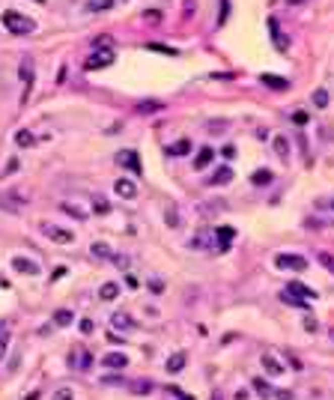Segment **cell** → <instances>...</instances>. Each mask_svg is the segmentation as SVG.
Instances as JSON below:
<instances>
[{"instance_id":"obj_1","label":"cell","mask_w":334,"mask_h":400,"mask_svg":"<svg viewBox=\"0 0 334 400\" xmlns=\"http://www.w3.org/2000/svg\"><path fill=\"white\" fill-rule=\"evenodd\" d=\"M3 27L15 36H27L36 30V21L27 18V15H21V12H15V9H6L3 12Z\"/></svg>"},{"instance_id":"obj_2","label":"cell","mask_w":334,"mask_h":400,"mask_svg":"<svg viewBox=\"0 0 334 400\" xmlns=\"http://www.w3.org/2000/svg\"><path fill=\"white\" fill-rule=\"evenodd\" d=\"M39 233L45 236V239H51V242H57V245H72L75 242V233L66 230V227H57V224H39Z\"/></svg>"},{"instance_id":"obj_3","label":"cell","mask_w":334,"mask_h":400,"mask_svg":"<svg viewBox=\"0 0 334 400\" xmlns=\"http://www.w3.org/2000/svg\"><path fill=\"white\" fill-rule=\"evenodd\" d=\"M33 60L30 57H24L21 60V66H18V75H21V84H24V93H21V105L30 99V93H33Z\"/></svg>"},{"instance_id":"obj_4","label":"cell","mask_w":334,"mask_h":400,"mask_svg":"<svg viewBox=\"0 0 334 400\" xmlns=\"http://www.w3.org/2000/svg\"><path fill=\"white\" fill-rule=\"evenodd\" d=\"M274 266L290 269V272H304V269H307V260H304L301 254H277V257H274Z\"/></svg>"},{"instance_id":"obj_5","label":"cell","mask_w":334,"mask_h":400,"mask_svg":"<svg viewBox=\"0 0 334 400\" xmlns=\"http://www.w3.org/2000/svg\"><path fill=\"white\" fill-rule=\"evenodd\" d=\"M110 63H114V51H110V48H99V51H93V57H90L84 66H87V72H93V69L110 66Z\"/></svg>"},{"instance_id":"obj_6","label":"cell","mask_w":334,"mask_h":400,"mask_svg":"<svg viewBox=\"0 0 334 400\" xmlns=\"http://www.w3.org/2000/svg\"><path fill=\"white\" fill-rule=\"evenodd\" d=\"M117 162H120V167L132 170L134 176H140V159H137V153H134V149H123V153L117 156Z\"/></svg>"},{"instance_id":"obj_7","label":"cell","mask_w":334,"mask_h":400,"mask_svg":"<svg viewBox=\"0 0 334 400\" xmlns=\"http://www.w3.org/2000/svg\"><path fill=\"white\" fill-rule=\"evenodd\" d=\"M284 293H290V296H296V299H316V290L307 287V284H301V281H290Z\"/></svg>"},{"instance_id":"obj_8","label":"cell","mask_w":334,"mask_h":400,"mask_svg":"<svg viewBox=\"0 0 334 400\" xmlns=\"http://www.w3.org/2000/svg\"><path fill=\"white\" fill-rule=\"evenodd\" d=\"M114 191H117L123 200H134L137 197V185H134L132 179H126V176H120V179L114 182Z\"/></svg>"},{"instance_id":"obj_9","label":"cell","mask_w":334,"mask_h":400,"mask_svg":"<svg viewBox=\"0 0 334 400\" xmlns=\"http://www.w3.org/2000/svg\"><path fill=\"white\" fill-rule=\"evenodd\" d=\"M101 367H107V370H123V367H129V356H126V353H107V356L101 359Z\"/></svg>"},{"instance_id":"obj_10","label":"cell","mask_w":334,"mask_h":400,"mask_svg":"<svg viewBox=\"0 0 334 400\" xmlns=\"http://www.w3.org/2000/svg\"><path fill=\"white\" fill-rule=\"evenodd\" d=\"M215 236V230L212 227H203V230H197V233L188 239V248H194V251H203L206 245H209V239Z\"/></svg>"},{"instance_id":"obj_11","label":"cell","mask_w":334,"mask_h":400,"mask_svg":"<svg viewBox=\"0 0 334 400\" xmlns=\"http://www.w3.org/2000/svg\"><path fill=\"white\" fill-rule=\"evenodd\" d=\"M12 269L21 275H39V263L27 260V257H12Z\"/></svg>"},{"instance_id":"obj_12","label":"cell","mask_w":334,"mask_h":400,"mask_svg":"<svg viewBox=\"0 0 334 400\" xmlns=\"http://www.w3.org/2000/svg\"><path fill=\"white\" fill-rule=\"evenodd\" d=\"M215 236H218V251H230V242H233L236 230L233 227H215Z\"/></svg>"},{"instance_id":"obj_13","label":"cell","mask_w":334,"mask_h":400,"mask_svg":"<svg viewBox=\"0 0 334 400\" xmlns=\"http://www.w3.org/2000/svg\"><path fill=\"white\" fill-rule=\"evenodd\" d=\"M260 81H263L266 87H271V90H290V81H287V78H281V75H268V72H263V75H260Z\"/></svg>"},{"instance_id":"obj_14","label":"cell","mask_w":334,"mask_h":400,"mask_svg":"<svg viewBox=\"0 0 334 400\" xmlns=\"http://www.w3.org/2000/svg\"><path fill=\"white\" fill-rule=\"evenodd\" d=\"M263 370H266L268 376H281V373H284V365H281L271 353H263Z\"/></svg>"},{"instance_id":"obj_15","label":"cell","mask_w":334,"mask_h":400,"mask_svg":"<svg viewBox=\"0 0 334 400\" xmlns=\"http://www.w3.org/2000/svg\"><path fill=\"white\" fill-rule=\"evenodd\" d=\"M212 159H215V149L212 146H203L200 153H197V159H194V170H206V167L212 165Z\"/></svg>"},{"instance_id":"obj_16","label":"cell","mask_w":334,"mask_h":400,"mask_svg":"<svg viewBox=\"0 0 334 400\" xmlns=\"http://www.w3.org/2000/svg\"><path fill=\"white\" fill-rule=\"evenodd\" d=\"M230 179H233V170L224 165V167H218V170H215V173L209 176V185H227Z\"/></svg>"},{"instance_id":"obj_17","label":"cell","mask_w":334,"mask_h":400,"mask_svg":"<svg viewBox=\"0 0 334 400\" xmlns=\"http://www.w3.org/2000/svg\"><path fill=\"white\" fill-rule=\"evenodd\" d=\"M117 296H120V284H114V281H104V284L99 287V299H101V302H114Z\"/></svg>"},{"instance_id":"obj_18","label":"cell","mask_w":334,"mask_h":400,"mask_svg":"<svg viewBox=\"0 0 334 400\" xmlns=\"http://www.w3.org/2000/svg\"><path fill=\"white\" fill-rule=\"evenodd\" d=\"M254 391H257V397H260V400H271V397H274V388L268 385L263 376H257V379H254Z\"/></svg>"},{"instance_id":"obj_19","label":"cell","mask_w":334,"mask_h":400,"mask_svg":"<svg viewBox=\"0 0 334 400\" xmlns=\"http://www.w3.org/2000/svg\"><path fill=\"white\" fill-rule=\"evenodd\" d=\"M268 30H271V39H274V48H277V51H287V42H284L281 27H277V21H274V18H268Z\"/></svg>"},{"instance_id":"obj_20","label":"cell","mask_w":334,"mask_h":400,"mask_svg":"<svg viewBox=\"0 0 334 400\" xmlns=\"http://www.w3.org/2000/svg\"><path fill=\"white\" fill-rule=\"evenodd\" d=\"M182 367H185V353H173L167 359V373H179Z\"/></svg>"},{"instance_id":"obj_21","label":"cell","mask_w":334,"mask_h":400,"mask_svg":"<svg viewBox=\"0 0 334 400\" xmlns=\"http://www.w3.org/2000/svg\"><path fill=\"white\" fill-rule=\"evenodd\" d=\"M188 149H191V140H185V137H182V140H176V143H170V146H167L164 153H167V156H185Z\"/></svg>"},{"instance_id":"obj_22","label":"cell","mask_w":334,"mask_h":400,"mask_svg":"<svg viewBox=\"0 0 334 400\" xmlns=\"http://www.w3.org/2000/svg\"><path fill=\"white\" fill-rule=\"evenodd\" d=\"M110 320H114V329H123V332H134V329H137L132 320L126 317V314H114Z\"/></svg>"},{"instance_id":"obj_23","label":"cell","mask_w":334,"mask_h":400,"mask_svg":"<svg viewBox=\"0 0 334 400\" xmlns=\"http://www.w3.org/2000/svg\"><path fill=\"white\" fill-rule=\"evenodd\" d=\"M15 143H18L21 149H27V146H33V143H36V137H33V132L21 129V132H15Z\"/></svg>"},{"instance_id":"obj_24","label":"cell","mask_w":334,"mask_h":400,"mask_svg":"<svg viewBox=\"0 0 334 400\" xmlns=\"http://www.w3.org/2000/svg\"><path fill=\"white\" fill-rule=\"evenodd\" d=\"M164 221H167V227H179V209H176V203H170V206H167Z\"/></svg>"},{"instance_id":"obj_25","label":"cell","mask_w":334,"mask_h":400,"mask_svg":"<svg viewBox=\"0 0 334 400\" xmlns=\"http://www.w3.org/2000/svg\"><path fill=\"white\" fill-rule=\"evenodd\" d=\"M60 209H63L66 215H72V218H78V221H84V218H87V212H84L81 206H75V203H63Z\"/></svg>"},{"instance_id":"obj_26","label":"cell","mask_w":334,"mask_h":400,"mask_svg":"<svg viewBox=\"0 0 334 400\" xmlns=\"http://www.w3.org/2000/svg\"><path fill=\"white\" fill-rule=\"evenodd\" d=\"M251 182L254 185H268L271 182V170H254L251 173Z\"/></svg>"},{"instance_id":"obj_27","label":"cell","mask_w":334,"mask_h":400,"mask_svg":"<svg viewBox=\"0 0 334 400\" xmlns=\"http://www.w3.org/2000/svg\"><path fill=\"white\" fill-rule=\"evenodd\" d=\"M72 320H75V317H72V311H66V308H60V311L54 314V323H57V326H63V329L72 326Z\"/></svg>"},{"instance_id":"obj_28","label":"cell","mask_w":334,"mask_h":400,"mask_svg":"<svg viewBox=\"0 0 334 400\" xmlns=\"http://www.w3.org/2000/svg\"><path fill=\"white\" fill-rule=\"evenodd\" d=\"M313 108H328V90H322V87H319V90H313Z\"/></svg>"},{"instance_id":"obj_29","label":"cell","mask_w":334,"mask_h":400,"mask_svg":"<svg viewBox=\"0 0 334 400\" xmlns=\"http://www.w3.org/2000/svg\"><path fill=\"white\" fill-rule=\"evenodd\" d=\"M93 212H99V215H107V212H110V203H107L104 197H96V200H93Z\"/></svg>"},{"instance_id":"obj_30","label":"cell","mask_w":334,"mask_h":400,"mask_svg":"<svg viewBox=\"0 0 334 400\" xmlns=\"http://www.w3.org/2000/svg\"><path fill=\"white\" fill-rule=\"evenodd\" d=\"M90 248H93V257H110V248L104 242H93Z\"/></svg>"},{"instance_id":"obj_31","label":"cell","mask_w":334,"mask_h":400,"mask_svg":"<svg viewBox=\"0 0 334 400\" xmlns=\"http://www.w3.org/2000/svg\"><path fill=\"white\" fill-rule=\"evenodd\" d=\"M161 108H164L161 102H143L137 111H140V114H155V111H161Z\"/></svg>"},{"instance_id":"obj_32","label":"cell","mask_w":334,"mask_h":400,"mask_svg":"<svg viewBox=\"0 0 334 400\" xmlns=\"http://www.w3.org/2000/svg\"><path fill=\"white\" fill-rule=\"evenodd\" d=\"M146 48H149V51H161L167 57H176V48H167V45H158V42H149Z\"/></svg>"},{"instance_id":"obj_33","label":"cell","mask_w":334,"mask_h":400,"mask_svg":"<svg viewBox=\"0 0 334 400\" xmlns=\"http://www.w3.org/2000/svg\"><path fill=\"white\" fill-rule=\"evenodd\" d=\"M87 6H90V9H96V12H101V9H110V6H114V0H90Z\"/></svg>"},{"instance_id":"obj_34","label":"cell","mask_w":334,"mask_h":400,"mask_svg":"<svg viewBox=\"0 0 334 400\" xmlns=\"http://www.w3.org/2000/svg\"><path fill=\"white\" fill-rule=\"evenodd\" d=\"M54 400H75V394H72V388H57Z\"/></svg>"},{"instance_id":"obj_35","label":"cell","mask_w":334,"mask_h":400,"mask_svg":"<svg viewBox=\"0 0 334 400\" xmlns=\"http://www.w3.org/2000/svg\"><path fill=\"white\" fill-rule=\"evenodd\" d=\"M274 149H277L281 159H287V140H284V137H274Z\"/></svg>"},{"instance_id":"obj_36","label":"cell","mask_w":334,"mask_h":400,"mask_svg":"<svg viewBox=\"0 0 334 400\" xmlns=\"http://www.w3.org/2000/svg\"><path fill=\"white\" fill-rule=\"evenodd\" d=\"M78 329H81L84 334H93V329H96V326H93V320H81V323H78Z\"/></svg>"},{"instance_id":"obj_37","label":"cell","mask_w":334,"mask_h":400,"mask_svg":"<svg viewBox=\"0 0 334 400\" xmlns=\"http://www.w3.org/2000/svg\"><path fill=\"white\" fill-rule=\"evenodd\" d=\"M149 391H152V382H149V379L137 382V394H149Z\"/></svg>"},{"instance_id":"obj_38","label":"cell","mask_w":334,"mask_h":400,"mask_svg":"<svg viewBox=\"0 0 334 400\" xmlns=\"http://www.w3.org/2000/svg\"><path fill=\"white\" fill-rule=\"evenodd\" d=\"M227 15H230V0H221V18H218V21L224 24V21H227Z\"/></svg>"},{"instance_id":"obj_39","label":"cell","mask_w":334,"mask_h":400,"mask_svg":"<svg viewBox=\"0 0 334 400\" xmlns=\"http://www.w3.org/2000/svg\"><path fill=\"white\" fill-rule=\"evenodd\" d=\"M110 260H114V263H117V266L129 269V257H123V254H110Z\"/></svg>"},{"instance_id":"obj_40","label":"cell","mask_w":334,"mask_h":400,"mask_svg":"<svg viewBox=\"0 0 334 400\" xmlns=\"http://www.w3.org/2000/svg\"><path fill=\"white\" fill-rule=\"evenodd\" d=\"M6 349H9V334H3V337H0V359L6 356Z\"/></svg>"},{"instance_id":"obj_41","label":"cell","mask_w":334,"mask_h":400,"mask_svg":"<svg viewBox=\"0 0 334 400\" xmlns=\"http://www.w3.org/2000/svg\"><path fill=\"white\" fill-rule=\"evenodd\" d=\"M293 120H296L299 126H304V123H307V114H304V111H296V114H293Z\"/></svg>"},{"instance_id":"obj_42","label":"cell","mask_w":334,"mask_h":400,"mask_svg":"<svg viewBox=\"0 0 334 400\" xmlns=\"http://www.w3.org/2000/svg\"><path fill=\"white\" fill-rule=\"evenodd\" d=\"M221 156L230 162V159H236V149H233V146H224V149H221Z\"/></svg>"},{"instance_id":"obj_43","label":"cell","mask_w":334,"mask_h":400,"mask_svg":"<svg viewBox=\"0 0 334 400\" xmlns=\"http://www.w3.org/2000/svg\"><path fill=\"white\" fill-rule=\"evenodd\" d=\"M63 275H66V266H57V269H54V275H51V278H54V281H60Z\"/></svg>"},{"instance_id":"obj_44","label":"cell","mask_w":334,"mask_h":400,"mask_svg":"<svg viewBox=\"0 0 334 400\" xmlns=\"http://www.w3.org/2000/svg\"><path fill=\"white\" fill-rule=\"evenodd\" d=\"M304 329H307V332H316L319 326H316V320H304Z\"/></svg>"},{"instance_id":"obj_45","label":"cell","mask_w":334,"mask_h":400,"mask_svg":"<svg viewBox=\"0 0 334 400\" xmlns=\"http://www.w3.org/2000/svg\"><path fill=\"white\" fill-rule=\"evenodd\" d=\"M274 397H277V400H293V394H290V391H277Z\"/></svg>"},{"instance_id":"obj_46","label":"cell","mask_w":334,"mask_h":400,"mask_svg":"<svg viewBox=\"0 0 334 400\" xmlns=\"http://www.w3.org/2000/svg\"><path fill=\"white\" fill-rule=\"evenodd\" d=\"M176 397H179V400H194V397H188V394H182V391H179V394H176Z\"/></svg>"},{"instance_id":"obj_47","label":"cell","mask_w":334,"mask_h":400,"mask_svg":"<svg viewBox=\"0 0 334 400\" xmlns=\"http://www.w3.org/2000/svg\"><path fill=\"white\" fill-rule=\"evenodd\" d=\"M287 3H290V6H299V3H304V0H287Z\"/></svg>"},{"instance_id":"obj_48","label":"cell","mask_w":334,"mask_h":400,"mask_svg":"<svg viewBox=\"0 0 334 400\" xmlns=\"http://www.w3.org/2000/svg\"><path fill=\"white\" fill-rule=\"evenodd\" d=\"M212 400H224V397H221V391H215V394H212Z\"/></svg>"},{"instance_id":"obj_49","label":"cell","mask_w":334,"mask_h":400,"mask_svg":"<svg viewBox=\"0 0 334 400\" xmlns=\"http://www.w3.org/2000/svg\"><path fill=\"white\" fill-rule=\"evenodd\" d=\"M27 400H39V391H33V394H30V397H27Z\"/></svg>"},{"instance_id":"obj_50","label":"cell","mask_w":334,"mask_h":400,"mask_svg":"<svg viewBox=\"0 0 334 400\" xmlns=\"http://www.w3.org/2000/svg\"><path fill=\"white\" fill-rule=\"evenodd\" d=\"M328 337H331V340H334V329H331V332H328Z\"/></svg>"}]
</instances>
